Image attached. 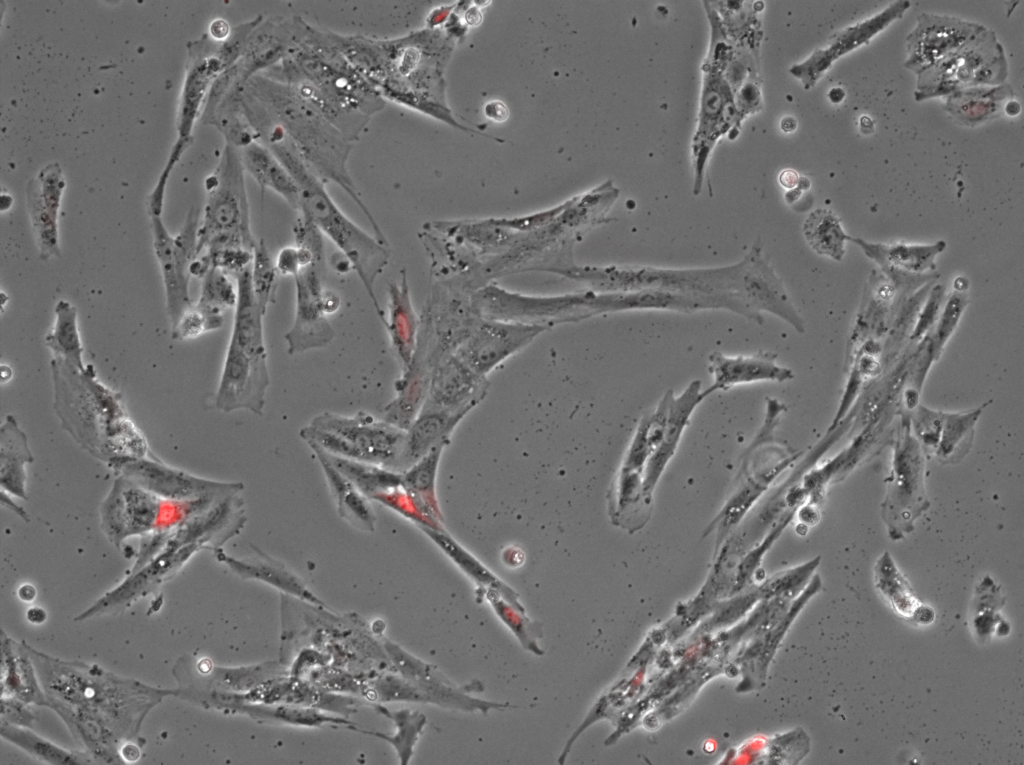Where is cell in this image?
<instances>
[{"mask_svg":"<svg viewBox=\"0 0 1024 765\" xmlns=\"http://www.w3.org/2000/svg\"><path fill=\"white\" fill-rule=\"evenodd\" d=\"M874 572L877 588L889 599L893 607L902 615L913 616L919 607L918 601L888 552L879 558Z\"/></svg>","mask_w":1024,"mask_h":765,"instance_id":"obj_32","label":"cell"},{"mask_svg":"<svg viewBox=\"0 0 1024 765\" xmlns=\"http://www.w3.org/2000/svg\"><path fill=\"white\" fill-rule=\"evenodd\" d=\"M259 139L281 161L299 188L298 214L311 221L346 257L361 280L383 324L386 319L375 294L379 275L388 265V245L354 223L331 198L325 183L305 164L283 129L269 123Z\"/></svg>","mask_w":1024,"mask_h":765,"instance_id":"obj_2","label":"cell"},{"mask_svg":"<svg viewBox=\"0 0 1024 765\" xmlns=\"http://www.w3.org/2000/svg\"><path fill=\"white\" fill-rule=\"evenodd\" d=\"M188 63L178 111L177 142L189 145L191 130L215 80L233 65L220 50V44L203 37L188 45Z\"/></svg>","mask_w":1024,"mask_h":765,"instance_id":"obj_14","label":"cell"},{"mask_svg":"<svg viewBox=\"0 0 1024 765\" xmlns=\"http://www.w3.org/2000/svg\"><path fill=\"white\" fill-rule=\"evenodd\" d=\"M780 182L786 188H793L799 182V177L796 172L792 170H786L780 175Z\"/></svg>","mask_w":1024,"mask_h":765,"instance_id":"obj_42","label":"cell"},{"mask_svg":"<svg viewBox=\"0 0 1024 765\" xmlns=\"http://www.w3.org/2000/svg\"><path fill=\"white\" fill-rule=\"evenodd\" d=\"M319 449L326 459L370 500H375L378 496L402 485L400 472L377 464L336 456Z\"/></svg>","mask_w":1024,"mask_h":765,"instance_id":"obj_25","label":"cell"},{"mask_svg":"<svg viewBox=\"0 0 1024 765\" xmlns=\"http://www.w3.org/2000/svg\"><path fill=\"white\" fill-rule=\"evenodd\" d=\"M803 232L809 246L819 255L838 262L845 254L844 243L850 239L839 218L828 209H816L806 219Z\"/></svg>","mask_w":1024,"mask_h":765,"instance_id":"obj_28","label":"cell"},{"mask_svg":"<svg viewBox=\"0 0 1024 765\" xmlns=\"http://www.w3.org/2000/svg\"><path fill=\"white\" fill-rule=\"evenodd\" d=\"M744 259L745 266L736 293L754 312L771 313L790 324L798 333H805V322L765 255L760 239L754 242Z\"/></svg>","mask_w":1024,"mask_h":765,"instance_id":"obj_13","label":"cell"},{"mask_svg":"<svg viewBox=\"0 0 1024 765\" xmlns=\"http://www.w3.org/2000/svg\"><path fill=\"white\" fill-rule=\"evenodd\" d=\"M745 259L733 265L670 269L651 266L610 267L595 272V280L605 290L633 292L666 290L684 293L736 292Z\"/></svg>","mask_w":1024,"mask_h":765,"instance_id":"obj_7","label":"cell"},{"mask_svg":"<svg viewBox=\"0 0 1024 765\" xmlns=\"http://www.w3.org/2000/svg\"><path fill=\"white\" fill-rule=\"evenodd\" d=\"M851 241L861 246L868 257L882 266H893L908 272H924L935 268L934 259L945 249V242L933 245L872 244L860 238Z\"/></svg>","mask_w":1024,"mask_h":765,"instance_id":"obj_26","label":"cell"},{"mask_svg":"<svg viewBox=\"0 0 1024 765\" xmlns=\"http://www.w3.org/2000/svg\"><path fill=\"white\" fill-rule=\"evenodd\" d=\"M244 169L249 173L262 192L270 189L279 194L294 210L298 211L299 188L274 153L258 139L239 149Z\"/></svg>","mask_w":1024,"mask_h":765,"instance_id":"obj_19","label":"cell"},{"mask_svg":"<svg viewBox=\"0 0 1024 765\" xmlns=\"http://www.w3.org/2000/svg\"><path fill=\"white\" fill-rule=\"evenodd\" d=\"M944 289L942 286H935L930 297L920 314L919 321L915 327L913 338L920 337L934 323L935 317L943 302Z\"/></svg>","mask_w":1024,"mask_h":765,"instance_id":"obj_40","label":"cell"},{"mask_svg":"<svg viewBox=\"0 0 1024 765\" xmlns=\"http://www.w3.org/2000/svg\"><path fill=\"white\" fill-rule=\"evenodd\" d=\"M33 462L26 434L12 415L0 427V484L1 490L27 499L26 465Z\"/></svg>","mask_w":1024,"mask_h":765,"instance_id":"obj_21","label":"cell"},{"mask_svg":"<svg viewBox=\"0 0 1024 765\" xmlns=\"http://www.w3.org/2000/svg\"><path fill=\"white\" fill-rule=\"evenodd\" d=\"M224 312L210 309L198 303L192 304L171 327L174 340H189L222 327Z\"/></svg>","mask_w":1024,"mask_h":765,"instance_id":"obj_36","label":"cell"},{"mask_svg":"<svg viewBox=\"0 0 1024 765\" xmlns=\"http://www.w3.org/2000/svg\"><path fill=\"white\" fill-rule=\"evenodd\" d=\"M112 468L152 494L170 501H190L205 496H229L244 490L242 482H222L200 478L143 457L118 458Z\"/></svg>","mask_w":1024,"mask_h":765,"instance_id":"obj_10","label":"cell"},{"mask_svg":"<svg viewBox=\"0 0 1024 765\" xmlns=\"http://www.w3.org/2000/svg\"><path fill=\"white\" fill-rule=\"evenodd\" d=\"M44 341L54 357L65 360L80 371L87 369L83 360L78 311L71 302L61 299L56 303L54 321Z\"/></svg>","mask_w":1024,"mask_h":765,"instance_id":"obj_24","label":"cell"},{"mask_svg":"<svg viewBox=\"0 0 1024 765\" xmlns=\"http://www.w3.org/2000/svg\"><path fill=\"white\" fill-rule=\"evenodd\" d=\"M966 305L967 296L960 291L954 292L946 302L935 332L930 337V344L928 345V357L930 360H935L939 357L945 342L954 331Z\"/></svg>","mask_w":1024,"mask_h":765,"instance_id":"obj_38","label":"cell"},{"mask_svg":"<svg viewBox=\"0 0 1024 765\" xmlns=\"http://www.w3.org/2000/svg\"><path fill=\"white\" fill-rule=\"evenodd\" d=\"M776 411H766L764 423L741 457L731 493L707 526L705 535L716 530L719 539L735 528L769 489L773 481L800 455L789 447L774 444Z\"/></svg>","mask_w":1024,"mask_h":765,"instance_id":"obj_5","label":"cell"},{"mask_svg":"<svg viewBox=\"0 0 1024 765\" xmlns=\"http://www.w3.org/2000/svg\"><path fill=\"white\" fill-rule=\"evenodd\" d=\"M250 267L234 276L237 286V301L234 307L229 342L252 357H268L263 328L266 312L261 308L255 296Z\"/></svg>","mask_w":1024,"mask_h":765,"instance_id":"obj_17","label":"cell"},{"mask_svg":"<svg viewBox=\"0 0 1024 765\" xmlns=\"http://www.w3.org/2000/svg\"><path fill=\"white\" fill-rule=\"evenodd\" d=\"M269 385L268 357H252L228 342L215 394L216 408L225 413L248 410L261 416Z\"/></svg>","mask_w":1024,"mask_h":765,"instance_id":"obj_11","label":"cell"},{"mask_svg":"<svg viewBox=\"0 0 1024 765\" xmlns=\"http://www.w3.org/2000/svg\"><path fill=\"white\" fill-rule=\"evenodd\" d=\"M787 126H789V127H788V131H792V130H794V129H795V127H796V122H795V120H794L793 118H785V119H784V120L782 121V128H783V130H785V129L787 128Z\"/></svg>","mask_w":1024,"mask_h":765,"instance_id":"obj_46","label":"cell"},{"mask_svg":"<svg viewBox=\"0 0 1024 765\" xmlns=\"http://www.w3.org/2000/svg\"><path fill=\"white\" fill-rule=\"evenodd\" d=\"M245 172L239 149L226 143L216 170L205 183L198 256L221 249L254 251L257 241L251 228Z\"/></svg>","mask_w":1024,"mask_h":765,"instance_id":"obj_3","label":"cell"},{"mask_svg":"<svg viewBox=\"0 0 1024 765\" xmlns=\"http://www.w3.org/2000/svg\"><path fill=\"white\" fill-rule=\"evenodd\" d=\"M162 213H149L153 250L163 279L167 315L173 327L193 304L189 295L190 266L196 259L200 216L191 208L182 230L173 237L165 227Z\"/></svg>","mask_w":1024,"mask_h":765,"instance_id":"obj_8","label":"cell"},{"mask_svg":"<svg viewBox=\"0 0 1024 765\" xmlns=\"http://www.w3.org/2000/svg\"><path fill=\"white\" fill-rule=\"evenodd\" d=\"M986 404L965 413L940 412L928 448L942 463H957L969 452L974 426Z\"/></svg>","mask_w":1024,"mask_h":765,"instance_id":"obj_23","label":"cell"},{"mask_svg":"<svg viewBox=\"0 0 1024 765\" xmlns=\"http://www.w3.org/2000/svg\"><path fill=\"white\" fill-rule=\"evenodd\" d=\"M778 355L771 351L759 350L752 355L726 356L719 351L712 352L709 357L708 371L713 376V384L702 391L705 399L719 390L758 381H776L779 383L791 380L794 374L791 369L776 364Z\"/></svg>","mask_w":1024,"mask_h":765,"instance_id":"obj_15","label":"cell"},{"mask_svg":"<svg viewBox=\"0 0 1024 765\" xmlns=\"http://www.w3.org/2000/svg\"><path fill=\"white\" fill-rule=\"evenodd\" d=\"M27 617L33 623H42L46 618V613L41 608H32L28 611Z\"/></svg>","mask_w":1024,"mask_h":765,"instance_id":"obj_44","label":"cell"},{"mask_svg":"<svg viewBox=\"0 0 1024 765\" xmlns=\"http://www.w3.org/2000/svg\"><path fill=\"white\" fill-rule=\"evenodd\" d=\"M421 528L461 569H463L466 574L471 576L478 583L493 586L498 590L502 589L506 594V598L519 607L515 597L516 594L513 590L502 584L492 573H490L489 570L459 546L458 543L449 535L439 529L429 527Z\"/></svg>","mask_w":1024,"mask_h":765,"instance_id":"obj_34","label":"cell"},{"mask_svg":"<svg viewBox=\"0 0 1024 765\" xmlns=\"http://www.w3.org/2000/svg\"><path fill=\"white\" fill-rule=\"evenodd\" d=\"M652 505L653 498L644 488L643 471L621 467L610 501L615 524L630 532L642 529L651 517Z\"/></svg>","mask_w":1024,"mask_h":765,"instance_id":"obj_20","label":"cell"},{"mask_svg":"<svg viewBox=\"0 0 1024 765\" xmlns=\"http://www.w3.org/2000/svg\"><path fill=\"white\" fill-rule=\"evenodd\" d=\"M939 22L932 21L931 31L925 28L919 27L921 33L927 34V37L922 39L921 48L922 51L913 55L908 64L914 65H928L934 64L935 59L945 54L951 48H957L967 41L968 37L975 35L976 25L954 22L952 19L939 18ZM916 48V49H918ZM912 57V56H911ZM911 66V68H912Z\"/></svg>","mask_w":1024,"mask_h":765,"instance_id":"obj_27","label":"cell"},{"mask_svg":"<svg viewBox=\"0 0 1024 765\" xmlns=\"http://www.w3.org/2000/svg\"><path fill=\"white\" fill-rule=\"evenodd\" d=\"M259 554L258 558L252 560H236L223 553H219L218 557L243 577L261 579L290 592L306 593L298 579L283 565L260 552Z\"/></svg>","mask_w":1024,"mask_h":765,"instance_id":"obj_33","label":"cell"},{"mask_svg":"<svg viewBox=\"0 0 1024 765\" xmlns=\"http://www.w3.org/2000/svg\"><path fill=\"white\" fill-rule=\"evenodd\" d=\"M924 471V450L911 432L910 417L903 414L894 444L887 492L881 504V517L892 540L910 533L915 520L929 507Z\"/></svg>","mask_w":1024,"mask_h":765,"instance_id":"obj_6","label":"cell"},{"mask_svg":"<svg viewBox=\"0 0 1024 765\" xmlns=\"http://www.w3.org/2000/svg\"><path fill=\"white\" fill-rule=\"evenodd\" d=\"M908 6V1L895 2L889 9H886L873 19L840 33L833 46L824 52L819 51L815 54V57L821 66L826 69L835 58L869 40L870 37L889 24L891 20L900 17Z\"/></svg>","mask_w":1024,"mask_h":765,"instance_id":"obj_30","label":"cell"},{"mask_svg":"<svg viewBox=\"0 0 1024 765\" xmlns=\"http://www.w3.org/2000/svg\"><path fill=\"white\" fill-rule=\"evenodd\" d=\"M1 494H2V496H1V502H2V505H5V506H7L8 508L12 509V511H14L15 513H17V514H18V515H19V516H20L21 518H23V519H28V516H27L26 512L24 511V509H22V508H21L20 506H17V505H16V504H15V503H14V502H13V501H12V500H11V499H10V498L8 497V493H6V492H4V491H2V490H1Z\"/></svg>","mask_w":1024,"mask_h":765,"instance_id":"obj_43","label":"cell"},{"mask_svg":"<svg viewBox=\"0 0 1024 765\" xmlns=\"http://www.w3.org/2000/svg\"><path fill=\"white\" fill-rule=\"evenodd\" d=\"M651 456L646 437V419L643 416L628 447L622 467L643 471Z\"/></svg>","mask_w":1024,"mask_h":765,"instance_id":"obj_39","label":"cell"},{"mask_svg":"<svg viewBox=\"0 0 1024 765\" xmlns=\"http://www.w3.org/2000/svg\"><path fill=\"white\" fill-rule=\"evenodd\" d=\"M229 25L221 19L215 20L210 25V34L213 40L223 42L231 34Z\"/></svg>","mask_w":1024,"mask_h":765,"instance_id":"obj_41","label":"cell"},{"mask_svg":"<svg viewBox=\"0 0 1024 765\" xmlns=\"http://www.w3.org/2000/svg\"><path fill=\"white\" fill-rule=\"evenodd\" d=\"M26 198L39 259L45 262L60 257L58 218L46 208L32 181L27 186Z\"/></svg>","mask_w":1024,"mask_h":765,"instance_id":"obj_31","label":"cell"},{"mask_svg":"<svg viewBox=\"0 0 1024 765\" xmlns=\"http://www.w3.org/2000/svg\"><path fill=\"white\" fill-rule=\"evenodd\" d=\"M229 275L224 270L212 266L202 278L197 303L221 312L234 308L237 301V286L233 284Z\"/></svg>","mask_w":1024,"mask_h":765,"instance_id":"obj_37","label":"cell"},{"mask_svg":"<svg viewBox=\"0 0 1024 765\" xmlns=\"http://www.w3.org/2000/svg\"><path fill=\"white\" fill-rule=\"evenodd\" d=\"M703 400L700 380L691 381L679 396L673 395L663 439L643 470L644 488L648 496L653 498L655 488L676 452L692 413Z\"/></svg>","mask_w":1024,"mask_h":765,"instance_id":"obj_16","label":"cell"},{"mask_svg":"<svg viewBox=\"0 0 1024 765\" xmlns=\"http://www.w3.org/2000/svg\"><path fill=\"white\" fill-rule=\"evenodd\" d=\"M250 271L257 301L267 312L269 304L274 303L276 299L278 272L264 240L257 242L254 248Z\"/></svg>","mask_w":1024,"mask_h":765,"instance_id":"obj_35","label":"cell"},{"mask_svg":"<svg viewBox=\"0 0 1024 765\" xmlns=\"http://www.w3.org/2000/svg\"><path fill=\"white\" fill-rule=\"evenodd\" d=\"M834 91L836 92V94H835V93L833 92V90H832V91L830 92V95H829V96H830V99H831V100H833V99H834V97H837V98H836V103H837V102H839V101H841V100L843 99V97H844V92H843V90H842V89H840V88H835V89H834Z\"/></svg>","mask_w":1024,"mask_h":765,"instance_id":"obj_47","label":"cell"},{"mask_svg":"<svg viewBox=\"0 0 1024 765\" xmlns=\"http://www.w3.org/2000/svg\"><path fill=\"white\" fill-rule=\"evenodd\" d=\"M444 444L435 447L402 473V485L422 505L426 513L436 521L440 511L435 497V478Z\"/></svg>","mask_w":1024,"mask_h":765,"instance_id":"obj_29","label":"cell"},{"mask_svg":"<svg viewBox=\"0 0 1024 765\" xmlns=\"http://www.w3.org/2000/svg\"><path fill=\"white\" fill-rule=\"evenodd\" d=\"M405 433L406 430L365 412L353 416L324 412L304 426L299 435L307 445H316L327 453L392 469Z\"/></svg>","mask_w":1024,"mask_h":765,"instance_id":"obj_4","label":"cell"},{"mask_svg":"<svg viewBox=\"0 0 1024 765\" xmlns=\"http://www.w3.org/2000/svg\"><path fill=\"white\" fill-rule=\"evenodd\" d=\"M166 500L119 476L104 499L101 524L113 540L152 530L163 521Z\"/></svg>","mask_w":1024,"mask_h":765,"instance_id":"obj_12","label":"cell"},{"mask_svg":"<svg viewBox=\"0 0 1024 765\" xmlns=\"http://www.w3.org/2000/svg\"><path fill=\"white\" fill-rule=\"evenodd\" d=\"M462 414L452 410L426 407L407 428L401 452L392 470L403 473L435 447L444 444Z\"/></svg>","mask_w":1024,"mask_h":765,"instance_id":"obj_18","label":"cell"},{"mask_svg":"<svg viewBox=\"0 0 1024 765\" xmlns=\"http://www.w3.org/2000/svg\"><path fill=\"white\" fill-rule=\"evenodd\" d=\"M35 594V589L31 585H24L19 590V597L24 601L33 600Z\"/></svg>","mask_w":1024,"mask_h":765,"instance_id":"obj_45","label":"cell"},{"mask_svg":"<svg viewBox=\"0 0 1024 765\" xmlns=\"http://www.w3.org/2000/svg\"><path fill=\"white\" fill-rule=\"evenodd\" d=\"M318 459L326 477L339 516L363 531L375 529L377 516L371 500L345 478L315 445H308Z\"/></svg>","mask_w":1024,"mask_h":765,"instance_id":"obj_22","label":"cell"},{"mask_svg":"<svg viewBox=\"0 0 1024 765\" xmlns=\"http://www.w3.org/2000/svg\"><path fill=\"white\" fill-rule=\"evenodd\" d=\"M323 260H315L294 276V321L284 335L290 355L326 347L334 339L328 315L338 309L340 299L323 287Z\"/></svg>","mask_w":1024,"mask_h":765,"instance_id":"obj_9","label":"cell"},{"mask_svg":"<svg viewBox=\"0 0 1024 765\" xmlns=\"http://www.w3.org/2000/svg\"><path fill=\"white\" fill-rule=\"evenodd\" d=\"M242 87L283 129L305 164L324 183L331 181L341 187L366 216L374 236L388 244L349 174L347 162L351 144L348 137L282 80L256 74Z\"/></svg>","mask_w":1024,"mask_h":765,"instance_id":"obj_1","label":"cell"}]
</instances>
